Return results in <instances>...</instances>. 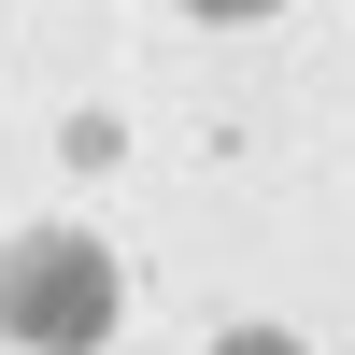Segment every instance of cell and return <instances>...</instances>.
I'll use <instances>...</instances> for the list:
<instances>
[{"instance_id": "obj_1", "label": "cell", "mask_w": 355, "mask_h": 355, "mask_svg": "<svg viewBox=\"0 0 355 355\" xmlns=\"http://www.w3.org/2000/svg\"><path fill=\"white\" fill-rule=\"evenodd\" d=\"M0 341H28V355L114 341V256L85 242V227H28V242H0Z\"/></svg>"}, {"instance_id": "obj_2", "label": "cell", "mask_w": 355, "mask_h": 355, "mask_svg": "<svg viewBox=\"0 0 355 355\" xmlns=\"http://www.w3.org/2000/svg\"><path fill=\"white\" fill-rule=\"evenodd\" d=\"M214 355H299V341H284V327H242V341H214Z\"/></svg>"}, {"instance_id": "obj_3", "label": "cell", "mask_w": 355, "mask_h": 355, "mask_svg": "<svg viewBox=\"0 0 355 355\" xmlns=\"http://www.w3.org/2000/svg\"><path fill=\"white\" fill-rule=\"evenodd\" d=\"M199 15H270V0H199Z\"/></svg>"}]
</instances>
